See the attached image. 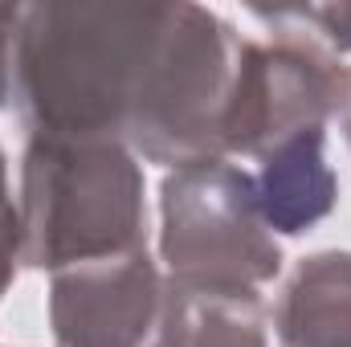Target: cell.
I'll use <instances>...</instances> for the list:
<instances>
[{"label":"cell","instance_id":"obj_11","mask_svg":"<svg viewBox=\"0 0 351 347\" xmlns=\"http://www.w3.org/2000/svg\"><path fill=\"white\" fill-rule=\"evenodd\" d=\"M339 127H343V139L351 147V66H348V78H343V98H339V110H335Z\"/></svg>","mask_w":351,"mask_h":347},{"label":"cell","instance_id":"obj_7","mask_svg":"<svg viewBox=\"0 0 351 347\" xmlns=\"http://www.w3.org/2000/svg\"><path fill=\"white\" fill-rule=\"evenodd\" d=\"M147 347H269L262 294L200 290L164 274V311Z\"/></svg>","mask_w":351,"mask_h":347},{"label":"cell","instance_id":"obj_5","mask_svg":"<svg viewBox=\"0 0 351 347\" xmlns=\"http://www.w3.org/2000/svg\"><path fill=\"white\" fill-rule=\"evenodd\" d=\"M254 192L269 233L298 237L315 229L323 217H331L339 200V176L327 164V131L298 135L262 160H254Z\"/></svg>","mask_w":351,"mask_h":347},{"label":"cell","instance_id":"obj_2","mask_svg":"<svg viewBox=\"0 0 351 347\" xmlns=\"http://www.w3.org/2000/svg\"><path fill=\"white\" fill-rule=\"evenodd\" d=\"M16 208L21 261L45 274L147 246L143 168L114 139L29 135Z\"/></svg>","mask_w":351,"mask_h":347},{"label":"cell","instance_id":"obj_9","mask_svg":"<svg viewBox=\"0 0 351 347\" xmlns=\"http://www.w3.org/2000/svg\"><path fill=\"white\" fill-rule=\"evenodd\" d=\"M21 261V208L12 196V180H8V156L0 147V298L8 294L12 278H16Z\"/></svg>","mask_w":351,"mask_h":347},{"label":"cell","instance_id":"obj_4","mask_svg":"<svg viewBox=\"0 0 351 347\" xmlns=\"http://www.w3.org/2000/svg\"><path fill=\"white\" fill-rule=\"evenodd\" d=\"M164 311V270L143 250L53 274V347H147Z\"/></svg>","mask_w":351,"mask_h":347},{"label":"cell","instance_id":"obj_3","mask_svg":"<svg viewBox=\"0 0 351 347\" xmlns=\"http://www.w3.org/2000/svg\"><path fill=\"white\" fill-rule=\"evenodd\" d=\"M164 274L200 290H254L282 274V246L258 208L254 176L233 160L176 168L160 184Z\"/></svg>","mask_w":351,"mask_h":347},{"label":"cell","instance_id":"obj_1","mask_svg":"<svg viewBox=\"0 0 351 347\" xmlns=\"http://www.w3.org/2000/svg\"><path fill=\"white\" fill-rule=\"evenodd\" d=\"M245 58L250 37L204 4H21L4 110L176 172L229 160Z\"/></svg>","mask_w":351,"mask_h":347},{"label":"cell","instance_id":"obj_8","mask_svg":"<svg viewBox=\"0 0 351 347\" xmlns=\"http://www.w3.org/2000/svg\"><path fill=\"white\" fill-rule=\"evenodd\" d=\"M250 16L269 33L306 37L335 58L351 53V4H250Z\"/></svg>","mask_w":351,"mask_h":347},{"label":"cell","instance_id":"obj_10","mask_svg":"<svg viewBox=\"0 0 351 347\" xmlns=\"http://www.w3.org/2000/svg\"><path fill=\"white\" fill-rule=\"evenodd\" d=\"M16 21H21V4H0V106L8 102V70H12Z\"/></svg>","mask_w":351,"mask_h":347},{"label":"cell","instance_id":"obj_6","mask_svg":"<svg viewBox=\"0 0 351 347\" xmlns=\"http://www.w3.org/2000/svg\"><path fill=\"white\" fill-rule=\"evenodd\" d=\"M278 347H351V250L302 258L274 307Z\"/></svg>","mask_w":351,"mask_h":347}]
</instances>
